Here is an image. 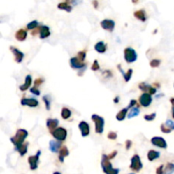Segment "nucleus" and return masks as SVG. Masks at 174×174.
I'll return each mask as SVG.
<instances>
[{
    "instance_id": "obj_45",
    "label": "nucleus",
    "mask_w": 174,
    "mask_h": 174,
    "mask_svg": "<svg viewBox=\"0 0 174 174\" xmlns=\"http://www.w3.org/2000/svg\"><path fill=\"white\" fill-rule=\"evenodd\" d=\"M155 92H156V88H155V87H152L151 86H150V89H149V94H150V95H152V94H155Z\"/></svg>"
},
{
    "instance_id": "obj_35",
    "label": "nucleus",
    "mask_w": 174,
    "mask_h": 174,
    "mask_svg": "<svg viewBox=\"0 0 174 174\" xmlns=\"http://www.w3.org/2000/svg\"><path fill=\"white\" fill-rule=\"evenodd\" d=\"M160 64H161V60L160 59H152L150 62V66H151V67L155 68V67H158L159 66H160Z\"/></svg>"
},
{
    "instance_id": "obj_7",
    "label": "nucleus",
    "mask_w": 174,
    "mask_h": 174,
    "mask_svg": "<svg viewBox=\"0 0 174 174\" xmlns=\"http://www.w3.org/2000/svg\"><path fill=\"white\" fill-rule=\"evenodd\" d=\"M41 155V151L38 150L37 154L35 155H31L28 158V162L30 164V168L31 170H36L38 166L39 156Z\"/></svg>"
},
{
    "instance_id": "obj_31",
    "label": "nucleus",
    "mask_w": 174,
    "mask_h": 174,
    "mask_svg": "<svg viewBox=\"0 0 174 174\" xmlns=\"http://www.w3.org/2000/svg\"><path fill=\"white\" fill-rule=\"evenodd\" d=\"M38 26V20H32L31 21L30 23L27 24V29L29 30H32V29H36Z\"/></svg>"
},
{
    "instance_id": "obj_49",
    "label": "nucleus",
    "mask_w": 174,
    "mask_h": 174,
    "mask_svg": "<svg viewBox=\"0 0 174 174\" xmlns=\"http://www.w3.org/2000/svg\"><path fill=\"white\" fill-rule=\"evenodd\" d=\"M170 101H171V103L173 104V106H174V99H173V98H172Z\"/></svg>"
},
{
    "instance_id": "obj_40",
    "label": "nucleus",
    "mask_w": 174,
    "mask_h": 174,
    "mask_svg": "<svg viewBox=\"0 0 174 174\" xmlns=\"http://www.w3.org/2000/svg\"><path fill=\"white\" fill-rule=\"evenodd\" d=\"M108 138H110V139H116V138H117V133H115V132H110L109 133H108Z\"/></svg>"
},
{
    "instance_id": "obj_29",
    "label": "nucleus",
    "mask_w": 174,
    "mask_h": 174,
    "mask_svg": "<svg viewBox=\"0 0 174 174\" xmlns=\"http://www.w3.org/2000/svg\"><path fill=\"white\" fill-rule=\"evenodd\" d=\"M139 112H140V110H139L138 107H133V108H132V110H130L129 114L127 115V117L131 119V118H133V117H134V116H138Z\"/></svg>"
},
{
    "instance_id": "obj_11",
    "label": "nucleus",
    "mask_w": 174,
    "mask_h": 174,
    "mask_svg": "<svg viewBox=\"0 0 174 174\" xmlns=\"http://www.w3.org/2000/svg\"><path fill=\"white\" fill-rule=\"evenodd\" d=\"M151 143L153 145H155L156 147H159V148H161V149H166L167 147V144H166V140L163 138H161V137L152 138Z\"/></svg>"
},
{
    "instance_id": "obj_47",
    "label": "nucleus",
    "mask_w": 174,
    "mask_h": 174,
    "mask_svg": "<svg viewBox=\"0 0 174 174\" xmlns=\"http://www.w3.org/2000/svg\"><path fill=\"white\" fill-rule=\"evenodd\" d=\"M119 102V97L116 96L115 99H114V103H116V104H117Z\"/></svg>"
},
{
    "instance_id": "obj_4",
    "label": "nucleus",
    "mask_w": 174,
    "mask_h": 174,
    "mask_svg": "<svg viewBox=\"0 0 174 174\" xmlns=\"http://www.w3.org/2000/svg\"><path fill=\"white\" fill-rule=\"evenodd\" d=\"M52 135L53 137L57 139L58 141H64L66 140V136H67V131L66 128L64 127H57L55 131H53L52 133Z\"/></svg>"
},
{
    "instance_id": "obj_14",
    "label": "nucleus",
    "mask_w": 174,
    "mask_h": 174,
    "mask_svg": "<svg viewBox=\"0 0 174 174\" xmlns=\"http://www.w3.org/2000/svg\"><path fill=\"white\" fill-rule=\"evenodd\" d=\"M78 127L81 131V133H82V137H87L89 133H90V129H89V125L87 124L86 122L82 121L79 123L78 125Z\"/></svg>"
},
{
    "instance_id": "obj_50",
    "label": "nucleus",
    "mask_w": 174,
    "mask_h": 174,
    "mask_svg": "<svg viewBox=\"0 0 174 174\" xmlns=\"http://www.w3.org/2000/svg\"><path fill=\"white\" fill-rule=\"evenodd\" d=\"M173 117L174 118V106H173Z\"/></svg>"
},
{
    "instance_id": "obj_8",
    "label": "nucleus",
    "mask_w": 174,
    "mask_h": 174,
    "mask_svg": "<svg viewBox=\"0 0 174 174\" xmlns=\"http://www.w3.org/2000/svg\"><path fill=\"white\" fill-rule=\"evenodd\" d=\"M70 63H71V66L73 69H78V70L83 69V70H85L87 67L86 63L81 61L78 57H72L70 59Z\"/></svg>"
},
{
    "instance_id": "obj_44",
    "label": "nucleus",
    "mask_w": 174,
    "mask_h": 174,
    "mask_svg": "<svg viewBox=\"0 0 174 174\" xmlns=\"http://www.w3.org/2000/svg\"><path fill=\"white\" fill-rule=\"evenodd\" d=\"M116 155H117V151H116V150H114L113 152H111L110 154H109L107 156H108V159L110 160V159H113Z\"/></svg>"
},
{
    "instance_id": "obj_3",
    "label": "nucleus",
    "mask_w": 174,
    "mask_h": 174,
    "mask_svg": "<svg viewBox=\"0 0 174 174\" xmlns=\"http://www.w3.org/2000/svg\"><path fill=\"white\" fill-rule=\"evenodd\" d=\"M92 120L95 124V132L99 134H101L104 132V126H105V119L101 116H98L96 114L92 115Z\"/></svg>"
},
{
    "instance_id": "obj_22",
    "label": "nucleus",
    "mask_w": 174,
    "mask_h": 174,
    "mask_svg": "<svg viewBox=\"0 0 174 174\" xmlns=\"http://www.w3.org/2000/svg\"><path fill=\"white\" fill-rule=\"evenodd\" d=\"M69 155V150L66 146H62L61 149L59 150V160L61 162H64V158L66 156Z\"/></svg>"
},
{
    "instance_id": "obj_25",
    "label": "nucleus",
    "mask_w": 174,
    "mask_h": 174,
    "mask_svg": "<svg viewBox=\"0 0 174 174\" xmlns=\"http://www.w3.org/2000/svg\"><path fill=\"white\" fill-rule=\"evenodd\" d=\"M133 15H134V17H136L137 19L140 20L141 21L146 20V14H145V11L144 10H137L134 12Z\"/></svg>"
},
{
    "instance_id": "obj_12",
    "label": "nucleus",
    "mask_w": 174,
    "mask_h": 174,
    "mask_svg": "<svg viewBox=\"0 0 174 174\" xmlns=\"http://www.w3.org/2000/svg\"><path fill=\"white\" fill-rule=\"evenodd\" d=\"M20 104L22 106H27L30 107H36L38 106V101L33 98H30V99H27V98H23L20 100Z\"/></svg>"
},
{
    "instance_id": "obj_27",
    "label": "nucleus",
    "mask_w": 174,
    "mask_h": 174,
    "mask_svg": "<svg viewBox=\"0 0 174 174\" xmlns=\"http://www.w3.org/2000/svg\"><path fill=\"white\" fill-rule=\"evenodd\" d=\"M58 9L59 10H64L67 12H71L72 10V6H71L69 4L67 1L66 2H63V3H59L58 4Z\"/></svg>"
},
{
    "instance_id": "obj_6",
    "label": "nucleus",
    "mask_w": 174,
    "mask_h": 174,
    "mask_svg": "<svg viewBox=\"0 0 174 174\" xmlns=\"http://www.w3.org/2000/svg\"><path fill=\"white\" fill-rule=\"evenodd\" d=\"M143 167V164L141 162L140 157L138 155H134L132 159H131V165H130V168L133 171L135 172H139Z\"/></svg>"
},
{
    "instance_id": "obj_30",
    "label": "nucleus",
    "mask_w": 174,
    "mask_h": 174,
    "mask_svg": "<svg viewBox=\"0 0 174 174\" xmlns=\"http://www.w3.org/2000/svg\"><path fill=\"white\" fill-rule=\"evenodd\" d=\"M61 116L63 117V119H68L70 118V116H71V111L68 109V108H66L64 107L62 109V111H61Z\"/></svg>"
},
{
    "instance_id": "obj_43",
    "label": "nucleus",
    "mask_w": 174,
    "mask_h": 174,
    "mask_svg": "<svg viewBox=\"0 0 174 174\" xmlns=\"http://www.w3.org/2000/svg\"><path fill=\"white\" fill-rule=\"evenodd\" d=\"M163 169H164V166L161 165L157 169H156V174H163Z\"/></svg>"
},
{
    "instance_id": "obj_26",
    "label": "nucleus",
    "mask_w": 174,
    "mask_h": 174,
    "mask_svg": "<svg viewBox=\"0 0 174 174\" xmlns=\"http://www.w3.org/2000/svg\"><path fill=\"white\" fill-rule=\"evenodd\" d=\"M160 155H161L160 152H159V151H155V150H150V151L148 152V154H147L148 160H149L150 161H154L155 159L159 158Z\"/></svg>"
},
{
    "instance_id": "obj_38",
    "label": "nucleus",
    "mask_w": 174,
    "mask_h": 174,
    "mask_svg": "<svg viewBox=\"0 0 174 174\" xmlns=\"http://www.w3.org/2000/svg\"><path fill=\"white\" fill-rule=\"evenodd\" d=\"M91 69H92V71H98V70H99V62H98V60L95 59L94 61V63H93V65H92V66H91Z\"/></svg>"
},
{
    "instance_id": "obj_21",
    "label": "nucleus",
    "mask_w": 174,
    "mask_h": 174,
    "mask_svg": "<svg viewBox=\"0 0 174 174\" xmlns=\"http://www.w3.org/2000/svg\"><path fill=\"white\" fill-rule=\"evenodd\" d=\"M94 49L96 50L97 52L102 54V53H105L106 51V44L100 41V42H98L96 44L94 45Z\"/></svg>"
},
{
    "instance_id": "obj_32",
    "label": "nucleus",
    "mask_w": 174,
    "mask_h": 174,
    "mask_svg": "<svg viewBox=\"0 0 174 174\" xmlns=\"http://www.w3.org/2000/svg\"><path fill=\"white\" fill-rule=\"evenodd\" d=\"M81 61L84 62V59L86 58V50H82V51H79L78 54V56H77Z\"/></svg>"
},
{
    "instance_id": "obj_10",
    "label": "nucleus",
    "mask_w": 174,
    "mask_h": 174,
    "mask_svg": "<svg viewBox=\"0 0 174 174\" xmlns=\"http://www.w3.org/2000/svg\"><path fill=\"white\" fill-rule=\"evenodd\" d=\"M100 26L103 29L109 31H112L115 28V21L112 20L105 19L100 22Z\"/></svg>"
},
{
    "instance_id": "obj_16",
    "label": "nucleus",
    "mask_w": 174,
    "mask_h": 174,
    "mask_svg": "<svg viewBox=\"0 0 174 174\" xmlns=\"http://www.w3.org/2000/svg\"><path fill=\"white\" fill-rule=\"evenodd\" d=\"M61 149V143L59 141H55L51 140L49 142V150L53 153L59 152V150Z\"/></svg>"
},
{
    "instance_id": "obj_18",
    "label": "nucleus",
    "mask_w": 174,
    "mask_h": 174,
    "mask_svg": "<svg viewBox=\"0 0 174 174\" xmlns=\"http://www.w3.org/2000/svg\"><path fill=\"white\" fill-rule=\"evenodd\" d=\"M27 37V32L25 29H20L16 31L15 33V38L17 39L18 41H24L26 40Z\"/></svg>"
},
{
    "instance_id": "obj_17",
    "label": "nucleus",
    "mask_w": 174,
    "mask_h": 174,
    "mask_svg": "<svg viewBox=\"0 0 174 174\" xmlns=\"http://www.w3.org/2000/svg\"><path fill=\"white\" fill-rule=\"evenodd\" d=\"M39 38L41 39H44L50 36V31L49 27L47 26H41L39 27Z\"/></svg>"
},
{
    "instance_id": "obj_48",
    "label": "nucleus",
    "mask_w": 174,
    "mask_h": 174,
    "mask_svg": "<svg viewBox=\"0 0 174 174\" xmlns=\"http://www.w3.org/2000/svg\"><path fill=\"white\" fill-rule=\"evenodd\" d=\"M93 3H94V8H97V4H98V2H97V1H94V2H93Z\"/></svg>"
},
{
    "instance_id": "obj_52",
    "label": "nucleus",
    "mask_w": 174,
    "mask_h": 174,
    "mask_svg": "<svg viewBox=\"0 0 174 174\" xmlns=\"http://www.w3.org/2000/svg\"><path fill=\"white\" fill-rule=\"evenodd\" d=\"M129 174H135V173H129Z\"/></svg>"
},
{
    "instance_id": "obj_51",
    "label": "nucleus",
    "mask_w": 174,
    "mask_h": 174,
    "mask_svg": "<svg viewBox=\"0 0 174 174\" xmlns=\"http://www.w3.org/2000/svg\"><path fill=\"white\" fill-rule=\"evenodd\" d=\"M53 174H61L60 173H59V172H55V173H54Z\"/></svg>"
},
{
    "instance_id": "obj_34",
    "label": "nucleus",
    "mask_w": 174,
    "mask_h": 174,
    "mask_svg": "<svg viewBox=\"0 0 174 174\" xmlns=\"http://www.w3.org/2000/svg\"><path fill=\"white\" fill-rule=\"evenodd\" d=\"M161 131L164 133H170L172 132V129L169 128L166 124H161Z\"/></svg>"
},
{
    "instance_id": "obj_46",
    "label": "nucleus",
    "mask_w": 174,
    "mask_h": 174,
    "mask_svg": "<svg viewBox=\"0 0 174 174\" xmlns=\"http://www.w3.org/2000/svg\"><path fill=\"white\" fill-rule=\"evenodd\" d=\"M132 146V141L131 140H126V150H129Z\"/></svg>"
},
{
    "instance_id": "obj_9",
    "label": "nucleus",
    "mask_w": 174,
    "mask_h": 174,
    "mask_svg": "<svg viewBox=\"0 0 174 174\" xmlns=\"http://www.w3.org/2000/svg\"><path fill=\"white\" fill-rule=\"evenodd\" d=\"M139 103L142 106L148 107L152 102V97L149 93H144L139 97Z\"/></svg>"
},
{
    "instance_id": "obj_28",
    "label": "nucleus",
    "mask_w": 174,
    "mask_h": 174,
    "mask_svg": "<svg viewBox=\"0 0 174 174\" xmlns=\"http://www.w3.org/2000/svg\"><path fill=\"white\" fill-rule=\"evenodd\" d=\"M174 172V164L167 163L165 169L163 170V174H172Z\"/></svg>"
},
{
    "instance_id": "obj_19",
    "label": "nucleus",
    "mask_w": 174,
    "mask_h": 174,
    "mask_svg": "<svg viewBox=\"0 0 174 174\" xmlns=\"http://www.w3.org/2000/svg\"><path fill=\"white\" fill-rule=\"evenodd\" d=\"M32 82V78H31V75H27L26 77V79H25V83L21 86H20V91H26L27 88H29Z\"/></svg>"
},
{
    "instance_id": "obj_42",
    "label": "nucleus",
    "mask_w": 174,
    "mask_h": 174,
    "mask_svg": "<svg viewBox=\"0 0 174 174\" xmlns=\"http://www.w3.org/2000/svg\"><path fill=\"white\" fill-rule=\"evenodd\" d=\"M166 125L168 126L169 128H171L172 130H174V122H172L171 120H167L166 122Z\"/></svg>"
},
{
    "instance_id": "obj_33",
    "label": "nucleus",
    "mask_w": 174,
    "mask_h": 174,
    "mask_svg": "<svg viewBox=\"0 0 174 174\" xmlns=\"http://www.w3.org/2000/svg\"><path fill=\"white\" fill-rule=\"evenodd\" d=\"M43 100L44 101L45 103V106H46V109L49 110H50V98L48 95H45V96L43 97Z\"/></svg>"
},
{
    "instance_id": "obj_15",
    "label": "nucleus",
    "mask_w": 174,
    "mask_h": 174,
    "mask_svg": "<svg viewBox=\"0 0 174 174\" xmlns=\"http://www.w3.org/2000/svg\"><path fill=\"white\" fill-rule=\"evenodd\" d=\"M46 125L47 127L49 129L50 133H52L53 131H55L57 126L59 125V120L58 119H52V118H49L47 120V122H46Z\"/></svg>"
},
{
    "instance_id": "obj_2",
    "label": "nucleus",
    "mask_w": 174,
    "mask_h": 174,
    "mask_svg": "<svg viewBox=\"0 0 174 174\" xmlns=\"http://www.w3.org/2000/svg\"><path fill=\"white\" fill-rule=\"evenodd\" d=\"M101 166L106 174H118L119 173V169H115L112 167V165L110 162L108 156L106 155H102V160H101Z\"/></svg>"
},
{
    "instance_id": "obj_39",
    "label": "nucleus",
    "mask_w": 174,
    "mask_h": 174,
    "mask_svg": "<svg viewBox=\"0 0 174 174\" xmlns=\"http://www.w3.org/2000/svg\"><path fill=\"white\" fill-rule=\"evenodd\" d=\"M30 91H31V94H34V95H37V96L40 95V91H39L38 88L37 87H31V88L30 89Z\"/></svg>"
},
{
    "instance_id": "obj_37",
    "label": "nucleus",
    "mask_w": 174,
    "mask_h": 174,
    "mask_svg": "<svg viewBox=\"0 0 174 174\" xmlns=\"http://www.w3.org/2000/svg\"><path fill=\"white\" fill-rule=\"evenodd\" d=\"M155 116H156V113H152V114H150V115H145V119L146 121L150 122V121H153V120L155 119Z\"/></svg>"
},
{
    "instance_id": "obj_23",
    "label": "nucleus",
    "mask_w": 174,
    "mask_h": 174,
    "mask_svg": "<svg viewBox=\"0 0 174 174\" xmlns=\"http://www.w3.org/2000/svg\"><path fill=\"white\" fill-rule=\"evenodd\" d=\"M28 143H24L23 145H20L18 147H15V150L18 151L20 153V155L21 156L25 155L27 152V148H28Z\"/></svg>"
},
{
    "instance_id": "obj_24",
    "label": "nucleus",
    "mask_w": 174,
    "mask_h": 174,
    "mask_svg": "<svg viewBox=\"0 0 174 174\" xmlns=\"http://www.w3.org/2000/svg\"><path fill=\"white\" fill-rule=\"evenodd\" d=\"M129 109H130L129 107L126 106V108L121 110L117 113V115H116V119H117L118 121H123V120L125 119V117H126V114H127V111H128Z\"/></svg>"
},
{
    "instance_id": "obj_41",
    "label": "nucleus",
    "mask_w": 174,
    "mask_h": 174,
    "mask_svg": "<svg viewBox=\"0 0 174 174\" xmlns=\"http://www.w3.org/2000/svg\"><path fill=\"white\" fill-rule=\"evenodd\" d=\"M43 82H44L43 78H37V79L34 81V85H35V87H38V85L42 84Z\"/></svg>"
},
{
    "instance_id": "obj_5",
    "label": "nucleus",
    "mask_w": 174,
    "mask_h": 174,
    "mask_svg": "<svg viewBox=\"0 0 174 174\" xmlns=\"http://www.w3.org/2000/svg\"><path fill=\"white\" fill-rule=\"evenodd\" d=\"M124 58L127 63H133L136 61V59L138 58V55L133 48L128 47L125 48L124 50Z\"/></svg>"
},
{
    "instance_id": "obj_36",
    "label": "nucleus",
    "mask_w": 174,
    "mask_h": 174,
    "mask_svg": "<svg viewBox=\"0 0 174 174\" xmlns=\"http://www.w3.org/2000/svg\"><path fill=\"white\" fill-rule=\"evenodd\" d=\"M138 87H139V89H141L143 91H147V90L149 91V89L150 87V85H149V84H147L145 82H141V83H139Z\"/></svg>"
},
{
    "instance_id": "obj_13",
    "label": "nucleus",
    "mask_w": 174,
    "mask_h": 174,
    "mask_svg": "<svg viewBox=\"0 0 174 174\" xmlns=\"http://www.w3.org/2000/svg\"><path fill=\"white\" fill-rule=\"evenodd\" d=\"M10 50L12 51V53H13L14 56H15V61H16L17 63H20V62L22 61L23 58H24V54H23L21 51H20L19 49H17L15 47L10 46Z\"/></svg>"
},
{
    "instance_id": "obj_1",
    "label": "nucleus",
    "mask_w": 174,
    "mask_h": 174,
    "mask_svg": "<svg viewBox=\"0 0 174 174\" xmlns=\"http://www.w3.org/2000/svg\"><path fill=\"white\" fill-rule=\"evenodd\" d=\"M27 136H28V132L27 130L18 129L15 135L10 138V141L15 147H18L20 145L24 144V141H25V139L27 138Z\"/></svg>"
},
{
    "instance_id": "obj_20",
    "label": "nucleus",
    "mask_w": 174,
    "mask_h": 174,
    "mask_svg": "<svg viewBox=\"0 0 174 174\" xmlns=\"http://www.w3.org/2000/svg\"><path fill=\"white\" fill-rule=\"evenodd\" d=\"M117 67H118V70L121 71V73L122 74V76H123V78L125 79V81H126V82H129V80L131 79L132 75H133V70H132V69H129V70H127L126 72H124L123 70L121 68V65H118Z\"/></svg>"
}]
</instances>
